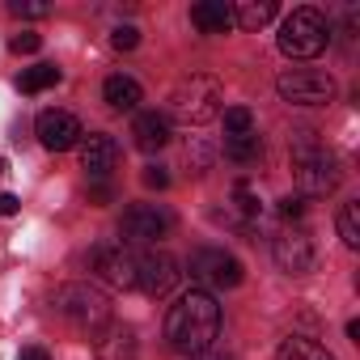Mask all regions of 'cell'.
Listing matches in <instances>:
<instances>
[{"mask_svg":"<svg viewBox=\"0 0 360 360\" xmlns=\"http://www.w3.org/2000/svg\"><path fill=\"white\" fill-rule=\"evenodd\" d=\"M221 335V305L208 288H191L183 292L169 314H165V343L174 352H183V356H200L217 343Z\"/></svg>","mask_w":360,"mask_h":360,"instance_id":"cell-1","label":"cell"},{"mask_svg":"<svg viewBox=\"0 0 360 360\" xmlns=\"http://www.w3.org/2000/svg\"><path fill=\"white\" fill-rule=\"evenodd\" d=\"M292 178H297V187L305 195H330L339 187V178H343L335 153L314 131H297L292 136Z\"/></svg>","mask_w":360,"mask_h":360,"instance_id":"cell-2","label":"cell"},{"mask_svg":"<svg viewBox=\"0 0 360 360\" xmlns=\"http://www.w3.org/2000/svg\"><path fill=\"white\" fill-rule=\"evenodd\" d=\"M221 102H225V94H221V85L212 81V77H183L174 85V94H169V115L178 119V123H187V127H200V123H212V119H221ZM165 115V119H169Z\"/></svg>","mask_w":360,"mask_h":360,"instance_id":"cell-3","label":"cell"},{"mask_svg":"<svg viewBox=\"0 0 360 360\" xmlns=\"http://www.w3.org/2000/svg\"><path fill=\"white\" fill-rule=\"evenodd\" d=\"M276 43H280V51H284L288 60H314V56L326 51L330 26H326V18H322L318 9H292V13L280 22Z\"/></svg>","mask_w":360,"mask_h":360,"instance_id":"cell-4","label":"cell"},{"mask_svg":"<svg viewBox=\"0 0 360 360\" xmlns=\"http://www.w3.org/2000/svg\"><path fill=\"white\" fill-rule=\"evenodd\" d=\"M51 305H56L77 330H89V335H98V330L110 322V301H106L98 288H89V284H64Z\"/></svg>","mask_w":360,"mask_h":360,"instance_id":"cell-5","label":"cell"},{"mask_svg":"<svg viewBox=\"0 0 360 360\" xmlns=\"http://www.w3.org/2000/svg\"><path fill=\"white\" fill-rule=\"evenodd\" d=\"M174 229V217L157 204H131L119 221V246H157Z\"/></svg>","mask_w":360,"mask_h":360,"instance_id":"cell-6","label":"cell"},{"mask_svg":"<svg viewBox=\"0 0 360 360\" xmlns=\"http://www.w3.org/2000/svg\"><path fill=\"white\" fill-rule=\"evenodd\" d=\"M191 280H200L208 292H225L242 284V263L225 250V246H200L191 250Z\"/></svg>","mask_w":360,"mask_h":360,"instance_id":"cell-7","label":"cell"},{"mask_svg":"<svg viewBox=\"0 0 360 360\" xmlns=\"http://www.w3.org/2000/svg\"><path fill=\"white\" fill-rule=\"evenodd\" d=\"M280 98L288 106H326L335 98V81L326 72H314V68H292V72H280L276 81Z\"/></svg>","mask_w":360,"mask_h":360,"instance_id":"cell-8","label":"cell"},{"mask_svg":"<svg viewBox=\"0 0 360 360\" xmlns=\"http://www.w3.org/2000/svg\"><path fill=\"white\" fill-rule=\"evenodd\" d=\"M89 271L110 288H136V255L119 242H102L89 250Z\"/></svg>","mask_w":360,"mask_h":360,"instance_id":"cell-9","label":"cell"},{"mask_svg":"<svg viewBox=\"0 0 360 360\" xmlns=\"http://www.w3.org/2000/svg\"><path fill=\"white\" fill-rule=\"evenodd\" d=\"M178 276L183 271H178V259L169 250H148V255L136 259V288L144 297H165L178 284Z\"/></svg>","mask_w":360,"mask_h":360,"instance_id":"cell-10","label":"cell"},{"mask_svg":"<svg viewBox=\"0 0 360 360\" xmlns=\"http://www.w3.org/2000/svg\"><path fill=\"white\" fill-rule=\"evenodd\" d=\"M271 259H276V267H280L284 276H305V271H314V242H309V233H305V229H284V233H276Z\"/></svg>","mask_w":360,"mask_h":360,"instance_id":"cell-11","label":"cell"},{"mask_svg":"<svg viewBox=\"0 0 360 360\" xmlns=\"http://www.w3.org/2000/svg\"><path fill=\"white\" fill-rule=\"evenodd\" d=\"M34 131H39V144L43 148H51V153H68V148H77L81 144V119L72 115V110H43L39 115V123H34Z\"/></svg>","mask_w":360,"mask_h":360,"instance_id":"cell-12","label":"cell"},{"mask_svg":"<svg viewBox=\"0 0 360 360\" xmlns=\"http://www.w3.org/2000/svg\"><path fill=\"white\" fill-rule=\"evenodd\" d=\"M119 165V144H115V136H85L81 140V169L89 174V183H106L110 178V169Z\"/></svg>","mask_w":360,"mask_h":360,"instance_id":"cell-13","label":"cell"},{"mask_svg":"<svg viewBox=\"0 0 360 360\" xmlns=\"http://www.w3.org/2000/svg\"><path fill=\"white\" fill-rule=\"evenodd\" d=\"M131 144H136L140 153L165 148V144H169V119H165L161 110H140L136 123H131Z\"/></svg>","mask_w":360,"mask_h":360,"instance_id":"cell-14","label":"cell"},{"mask_svg":"<svg viewBox=\"0 0 360 360\" xmlns=\"http://www.w3.org/2000/svg\"><path fill=\"white\" fill-rule=\"evenodd\" d=\"M191 26L200 34H225V30H233V5H225V0H200V5H191Z\"/></svg>","mask_w":360,"mask_h":360,"instance_id":"cell-15","label":"cell"},{"mask_svg":"<svg viewBox=\"0 0 360 360\" xmlns=\"http://www.w3.org/2000/svg\"><path fill=\"white\" fill-rule=\"evenodd\" d=\"M102 98H106V106H110V110L127 115V110H136V106H140L144 89H140V81H136V77H127V72H115V77H106V85H102Z\"/></svg>","mask_w":360,"mask_h":360,"instance_id":"cell-16","label":"cell"},{"mask_svg":"<svg viewBox=\"0 0 360 360\" xmlns=\"http://www.w3.org/2000/svg\"><path fill=\"white\" fill-rule=\"evenodd\" d=\"M276 13H280L276 0H246V5L233 9V26H242V30H263Z\"/></svg>","mask_w":360,"mask_h":360,"instance_id":"cell-17","label":"cell"},{"mask_svg":"<svg viewBox=\"0 0 360 360\" xmlns=\"http://www.w3.org/2000/svg\"><path fill=\"white\" fill-rule=\"evenodd\" d=\"M276 360H335L322 343H314V339H301V335H292V339H284L280 343V352H276Z\"/></svg>","mask_w":360,"mask_h":360,"instance_id":"cell-18","label":"cell"},{"mask_svg":"<svg viewBox=\"0 0 360 360\" xmlns=\"http://www.w3.org/2000/svg\"><path fill=\"white\" fill-rule=\"evenodd\" d=\"M51 85H60V68L56 64H34V68H22V77H18L22 94H43Z\"/></svg>","mask_w":360,"mask_h":360,"instance_id":"cell-19","label":"cell"},{"mask_svg":"<svg viewBox=\"0 0 360 360\" xmlns=\"http://www.w3.org/2000/svg\"><path fill=\"white\" fill-rule=\"evenodd\" d=\"M225 157H229V161H238V165H250V161H259V157H263V140H259V131L225 140Z\"/></svg>","mask_w":360,"mask_h":360,"instance_id":"cell-20","label":"cell"},{"mask_svg":"<svg viewBox=\"0 0 360 360\" xmlns=\"http://www.w3.org/2000/svg\"><path fill=\"white\" fill-rule=\"evenodd\" d=\"M221 123H225V140H233V136H250V131H255V115H250V106H225V110H221Z\"/></svg>","mask_w":360,"mask_h":360,"instance_id":"cell-21","label":"cell"},{"mask_svg":"<svg viewBox=\"0 0 360 360\" xmlns=\"http://www.w3.org/2000/svg\"><path fill=\"white\" fill-rule=\"evenodd\" d=\"M339 238H343V246H360V204H343L339 208Z\"/></svg>","mask_w":360,"mask_h":360,"instance_id":"cell-22","label":"cell"},{"mask_svg":"<svg viewBox=\"0 0 360 360\" xmlns=\"http://www.w3.org/2000/svg\"><path fill=\"white\" fill-rule=\"evenodd\" d=\"M136 43H140V30H136V26H115V30H110V47H115V51H131Z\"/></svg>","mask_w":360,"mask_h":360,"instance_id":"cell-23","label":"cell"},{"mask_svg":"<svg viewBox=\"0 0 360 360\" xmlns=\"http://www.w3.org/2000/svg\"><path fill=\"white\" fill-rule=\"evenodd\" d=\"M18 18H47L51 13V5H43V0H13V5H9Z\"/></svg>","mask_w":360,"mask_h":360,"instance_id":"cell-24","label":"cell"},{"mask_svg":"<svg viewBox=\"0 0 360 360\" xmlns=\"http://www.w3.org/2000/svg\"><path fill=\"white\" fill-rule=\"evenodd\" d=\"M233 204H238L246 217H259V200H255V191H250L246 183H238V187H233Z\"/></svg>","mask_w":360,"mask_h":360,"instance_id":"cell-25","label":"cell"},{"mask_svg":"<svg viewBox=\"0 0 360 360\" xmlns=\"http://www.w3.org/2000/svg\"><path fill=\"white\" fill-rule=\"evenodd\" d=\"M140 183H144V187H153V191H165V187H169V174H165L161 165H148V169L140 174Z\"/></svg>","mask_w":360,"mask_h":360,"instance_id":"cell-26","label":"cell"},{"mask_svg":"<svg viewBox=\"0 0 360 360\" xmlns=\"http://www.w3.org/2000/svg\"><path fill=\"white\" fill-rule=\"evenodd\" d=\"M280 217H284V221H301V217H305V200H301V195L280 200Z\"/></svg>","mask_w":360,"mask_h":360,"instance_id":"cell-27","label":"cell"},{"mask_svg":"<svg viewBox=\"0 0 360 360\" xmlns=\"http://www.w3.org/2000/svg\"><path fill=\"white\" fill-rule=\"evenodd\" d=\"M115 200V187L110 183H89V204L94 208H102V204H110Z\"/></svg>","mask_w":360,"mask_h":360,"instance_id":"cell-28","label":"cell"},{"mask_svg":"<svg viewBox=\"0 0 360 360\" xmlns=\"http://www.w3.org/2000/svg\"><path fill=\"white\" fill-rule=\"evenodd\" d=\"M9 47H13L18 56H30V51H39V47H43V39H39V34H18Z\"/></svg>","mask_w":360,"mask_h":360,"instance_id":"cell-29","label":"cell"},{"mask_svg":"<svg viewBox=\"0 0 360 360\" xmlns=\"http://www.w3.org/2000/svg\"><path fill=\"white\" fill-rule=\"evenodd\" d=\"M22 212V200L9 195V191H0V217H18Z\"/></svg>","mask_w":360,"mask_h":360,"instance_id":"cell-30","label":"cell"},{"mask_svg":"<svg viewBox=\"0 0 360 360\" xmlns=\"http://www.w3.org/2000/svg\"><path fill=\"white\" fill-rule=\"evenodd\" d=\"M18 360H51V352H47V347H39V343H30V347H22V352H18Z\"/></svg>","mask_w":360,"mask_h":360,"instance_id":"cell-31","label":"cell"},{"mask_svg":"<svg viewBox=\"0 0 360 360\" xmlns=\"http://www.w3.org/2000/svg\"><path fill=\"white\" fill-rule=\"evenodd\" d=\"M191 360H221V356H208V352H200V356H191Z\"/></svg>","mask_w":360,"mask_h":360,"instance_id":"cell-32","label":"cell"},{"mask_svg":"<svg viewBox=\"0 0 360 360\" xmlns=\"http://www.w3.org/2000/svg\"><path fill=\"white\" fill-rule=\"evenodd\" d=\"M0 174H5V157H0Z\"/></svg>","mask_w":360,"mask_h":360,"instance_id":"cell-33","label":"cell"}]
</instances>
